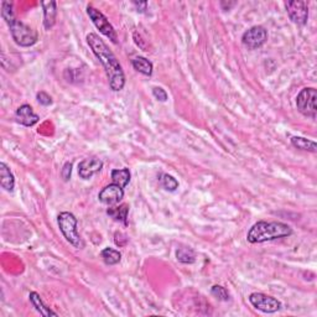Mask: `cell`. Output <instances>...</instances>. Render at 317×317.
<instances>
[{
    "mask_svg": "<svg viewBox=\"0 0 317 317\" xmlns=\"http://www.w3.org/2000/svg\"><path fill=\"white\" fill-rule=\"evenodd\" d=\"M43 9V25L46 30L54 28L57 15V4L56 2H42L41 3Z\"/></svg>",
    "mask_w": 317,
    "mask_h": 317,
    "instance_id": "obj_13",
    "label": "cell"
},
{
    "mask_svg": "<svg viewBox=\"0 0 317 317\" xmlns=\"http://www.w3.org/2000/svg\"><path fill=\"white\" fill-rule=\"evenodd\" d=\"M152 95H154V97L157 99V101H160V102L167 101V93L165 92V89H163L161 87L152 88Z\"/></svg>",
    "mask_w": 317,
    "mask_h": 317,
    "instance_id": "obj_25",
    "label": "cell"
},
{
    "mask_svg": "<svg viewBox=\"0 0 317 317\" xmlns=\"http://www.w3.org/2000/svg\"><path fill=\"white\" fill-rule=\"evenodd\" d=\"M29 299H30L32 306L36 309L37 312H40L41 316H43V317H50V316L56 317L57 316V313L54 312V311L50 309V307H48L45 304H43L42 299H41V296L37 292H35V291L30 292V295H29Z\"/></svg>",
    "mask_w": 317,
    "mask_h": 317,
    "instance_id": "obj_15",
    "label": "cell"
},
{
    "mask_svg": "<svg viewBox=\"0 0 317 317\" xmlns=\"http://www.w3.org/2000/svg\"><path fill=\"white\" fill-rule=\"evenodd\" d=\"M15 119L17 123L25 125V127H34L40 120V117L32 110L31 105L22 104L15 111Z\"/></svg>",
    "mask_w": 317,
    "mask_h": 317,
    "instance_id": "obj_12",
    "label": "cell"
},
{
    "mask_svg": "<svg viewBox=\"0 0 317 317\" xmlns=\"http://www.w3.org/2000/svg\"><path fill=\"white\" fill-rule=\"evenodd\" d=\"M211 293H212L214 298L221 301H228L231 299L228 290L221 285H213L212 289H211Z\"/></svg>",
    "mask_w": 317,
    "mask_h": 317,
    "instance_id": "obj_23",
    "label": "cell"
},
{
    "mask_svg": "<svg viewBox=\"0 0 317 317\" xmlns=\"http://www.w3.org/2000/svg\"><path fill=\"white\" fill-rule=\"evenodd\" d=\"M103 169V161L97 157L86 158L78 164V175L83 180H89Z\"/></svg>",
    "mask_w": 317,
    "mask_h": 317,
    "instance_id": "obj_11",
    "label": "cell"
},
{
    "mask_svg": "<svg viewBox=\"0 0 317 317\" xmlns=\"http://www.w3.org/2000/svg\"><path fill=\"white\" fill-rule=\"evenodd\" d=\"M249 301L257 310L264 313H274L281 309V302L273 296L262 292H253L249 295Z\"/></svg>",
    "mask_w": 317,
    "mask_h": 317,
    "instance_id": "obj_7",
    "label": "cell"
},
{
    "mask_svg": "<svg viewBox=\"0 0 317 317\" xmlns=\"http://www.w3.org/2000/svg\"><path fill=\"white\" fill-rule=\"evenodd\" d=\"M101 257L103 259V262L107 265H116L122 260V254L119 251H116L113 248H104L101 252Z\"/></svg>",
    "mask_w": 317,
    "mask_h": 317,
    "instance_id": "obj_20",
    "label": "cell"
},
{
    "mask_svg": "<svg viewBox=\"0 0 317 317\" xmlns=\"http://www.w3.org/2000/svg\"><path fill=\"white\" fill-rule=\"evenodd\" d=\"M9 29H10L13 40L21 48H30L35 45L39 39L37 32L20 20H15L13 24L9 25Z\"/></svg>",
    "mask_w": 317,
    "mask_h": 317,
    "instance_id": "obj_4",
    "label": "cell"
},
{
    "mask_svg": "<svg viewBox=\"0 0 317 317\" xmlns=\"http://www.w3.org/2000/svg\"><path fill=\"white\" fill-rule=\"evenodd\" d=\"M36 98H37V101H39V103L45 105V107L52 104V98L46 92H39L37 93Z\"/></svg>",
    "mask_w": 317,
    "mask_h": 317,
    "instance_id": "obj_26",
    "label": "cell"
},
{
    "mask_svg": "<svg viewBox=\"0 0 317 317\" xmlns=\"http://www.w3.org/2000/svg\"><path fill=\"white\" fill-rule=\"evenodd\" d=\"M72 175V164L66 163L62 167V171H61V176H62L63 181H69L71 178Z\"/></svg>",
    "mask_w": 317,
    "mask_h": 317,
    "instance_id": "obj_27",
    "label": "cell"
},
{
    "mask_svg": "<svg viewBox=\"0 0 317 317\" xmlns=\"http://www.w3.org/2000/svg\"><path fill=\"white\" fill-rule=\"evenodd\" d=\"M287 15L293 24L305 25L309 20V7L306 2H286Z\"/></svg>",
    "mask_w": 317,
    "mask_h": 317,
    "instance_id": "obj_9",
    "label": "cell"
},
{
    "mask_svg": "<svg viewBox=\"0 0 317 317\" xmlns=\"http://www.w3.org/2000/svg\"><path fill=\"white\" fill-rule=\"evenodd\" d=\"M108 216H110L111 218L116 219L118 222H123L125 225L128 224V213H129V206L128 205L123 203L118 207H111L108 208L107 211Z\"/></svg>",
    "mask_w": 317,
    "mask_h": 317,
    "instance_id": "obj_17",
    "label": "cell"
},
{
    "mask_svg": "<svg viewBox=\"0 0 317 317\" xmlns=\"http://www.w3.org/2000/svg\"><path fill=\"white\" fill-rule=\"evenodd\" d=\"M87 42L93 54L99 60V62L104 67L108 81H109L110 89L114 90V92L122 90L125 84V76L116 55L108 48L107 43L95 32H90V34L87 35Z\"/></svg>",
    "mask_w": 317,
    "mask_h": 317,
    "instance_id": "obj_1",
    "label": "cell"
},
{
    "mask_svg": "<svg viewBox=\"0 0 317 317\" xmlns=\"http://www.w3.org/2000/svg\"><path fill=\"white\" fill-rule=\"evenodd\" d=\"M57 223L67 242L71 243L77 249L84 248L83 239L79 236L77 231V218L75 217V214H72L71 212L60 213L57 217Z\"/></svg>",
    "mask_w": 317,
    "mask_h": 317,
    "instance_id": "obj_3",
    "label": "cell"
},
{
    "mask_svg": "<svg viewBox=\"0 0 317 317\" xmlns=\"http://www.w3.org/2000/svg\"><path fill=\"white\" fill-rule=\"evenodd\" d=\"M0 185L3 189L9 191V192H11L15 187V177H14L10 167L5 163H0Z\"/></svg>",
    "mask_w": 317,
    "mask_h": 317,
    "instance_id": "obj_14",
    "label": "cell"
},
{
    "mask_svg": "<svg viewBox=\"0 0 317 317\" xmlns=\"http://www.w3.org/2000/svg\"><path fill=\"white\" fill-rule=\"evenodd\" d=\"M292 146H295L299 150L309 151V152H316L317 151V145L313 140L306 139V138L302 137H292L291 139Z\"/></svg>",
    "mask_w": 317,
    "mask_h": 317,
    "instance_id": "obj_19",
    "label": "cell"
},
{
    "mask_svg": "<svg viewBox=\"0 0 317 317\" xmlns=\"http://www.w3.org/2000/svg\"><path fill=\"white\" fill-rule=\"evenodd\" d=\"M161 185L164 186V189L167 191H176V189H178V183L175 177H172L171 175L164 174L161 176Z\"/></svg>",
    "mask_w": 317,
    "mask_h": 317,
    "instance_id": "obj_24",
    "label": "cell"
},
{
    "mask_svg": "<svg viewBox=\"0 0 317 317\" xmlns=\"http://www.w3.org/2000/svg\"><path fill=\"white\" fill-rule=\"evenodd\" d=\"M87 14L88 16L90 17V20H92V22L95 24L96 28L99 30V32H102L104 36H107L111 42L114 43L118 42V35H117V31L114 30V28L111 26L109 20H108L98 9L88 5Z\"/></svg>",
    "mask_w": 317,
    "mask_h": 317,
    "instance_id": "obj_6",
    "label": "cell"
},
{
    "mask_svg": "<svg viewBox=\"0 0 317 317\" xmlns=\"http://www.w3.org/2000/svg\"><path fill=\"white\" fill-rule=\"evenodd\" d=\"M133 4L137 7L138 11H140V13H144V11L146 10V7H148V3L146 2H143V3H138V2H134Z\"/></svg>",
    "mask_w": 317,
    "mask_h": 317,
    "instance_id": "obj_28",
    "label": "cell"
},
{
    "mask_svg": "<svg viewBox=\"0 0 317 317\" xmlns=\"http://www.w3.org/2000/svg\"><path fill=\"white\" fill-rule=\"evenodd\" d=\"M111 180L113 184L118 185V186L124 189L125 186H128V184L130 183V171L127 167L124 169H116L111 171Z\"/></svg>",
    "mask_w": 317,
    "mask_h": 317,
    "instance_id": "obj_18",
    "label": "cell"
},
{
    "mask_svg": "<svg viewBox=\"0 0 317 317\" xmlns=\"http://www.w3.org/2000/svg\"><path fill=\"white\" fill-rule=\"evenodd\" d=\"M292 234V228L286 223L260 221L252 225L246 234V240L252 244L270 242V240L287 238Z\"/></svg>",
    "mask_w": 317,
    "mask_h": 317,
    "instance_id": "obj_2",
    "label": "cell"
},
{
    "mask_svg": "<svg viewBox=\"0 0 317 317\" xmlns=\"http://www.w3.org/2000/svg\"><path fill=\"white\" fill-rule=\"evenodd\" d=\"M268 40V32L265 28L260 25H255L248 29L242 36V43L248 50L260 49Z\"/></svg>",
    "mask_w": 317,
    "mask_h": 317,
    "instance_id": "obj_8",
    "label": "cell"
},
{
    "mask_svg": "<svg viewBox=\"0 0 317 317\" xmlns=\"http://www.w3.org/2000/svg\"><path fill=\"white\" fill-rule=\"evenodd\" d=\"M131 64H133L134 70H137L138 72L143 73L145 76H150L152 75V70H154V66H152L151 61H149L146 57H143V56H138L131 60Z\"/></svg>",
    "mask_w": 317,
    "mask_h": 317,
    "instance_id": "obj_16",
    "label": "cell"
},
{
    "mask_svg": "<svg viewBox=\"0 0 317 317\" xmlns=\"http://www.w3.org/2000/svg\"><path fill=\"white\" fill-rule=\"evenodd\" d=\"M98 198L102 203L107 205V206H114L124 198V191H123V187L118 186V185L110 184L102 189L101 192L98 193Z\"/></svg>",
    "mask_w": 317,
    "mask_h": 317,
    "instance_id": "obj_10",
    "label": "cell"
},
{
    "mask_svg": "<svg viewBox=\"0 0 317 317\" xmlns=\"http://www.w3.org/2000/svg\"><path fill=\"white\" fill-rule=\"evenodd\" d=\"M176 258L180 263L184 264H192L196 262V253L191 248L187 246H181L176 251Z\"/></svg>",
    "mask_w": 317,
    "mask_h": 317,
    "instance_id": "obj_21",
    "label": "cell"
},
{
    "mask_svg": "<svg viewBox=\"0 0 317 317\" xmlns=\"http://www.w3.org/2000/svg\"><path fill=\"white\" fill-rule=\"evenodd\" d=\"M317 92L315 88L306 87L302 88L296 97V107L298 110L300 111L302 116L307 117V118L316 119L317 117Z\"/></svg>",
    "mask_w": 317,
    "mask_h": 317,
    "instance_id": "obj_5",
    "label": "cell"
},
{
    "mask_svg": "<svg viewBox=\"0 0 317 317\" xmlns=\"http://www.w3.org/2000/svg\"><path fill=\"white\" fill-rule=\"evenodd\" d=\"M2 16L3 19L5 20L8 26L10 24H13L15 21V14H14L13 10V4L9 2H3L2 3Z\"/></svg>",
    "mask_w": 317,
    "mask_h": 317,
    "instance_id": "obj_22",
    "label": "cell"
}]
</instances>
